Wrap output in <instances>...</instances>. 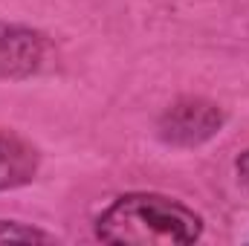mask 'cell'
<instances>
[{
    "instance_id": "obj_1",
    "label": "cell",
    "mask_w": 249,
    "mask_h": 246,
    "mask_svg": "<svg viewBox=\"0 0 249 246\" xmlns=\"http://www.w3.org/2000/svg\"><path fill=\"white\" fill-rule=\"evenodd\" d=\"M203 235V217L174 197L136 191L113 200L96 220V238L105 244H194Z\"/></svg>"
},
{
    "instance_id": "obj_2",
    "label": "cell",
    "mask_w": 249,
    "mask_h": 246,
    "mask_svg": "<svg viewBox=\"0 0 249 246\" xmlns=\"http://www.w3.org/2000/svg\"><path fill=\"white\" fill-rule=\"evenodd\" d=\"M220 124L223 113L217 105L206 99H180L160 116V136L171 145H200L212 139Z\"/></svg>"
},
{
    "instance_id": "obj_3",
    "label": "cell",
    "mask_w": 249,
    "mask_h": 246,
    "mask_svg": "<svg viewBox=\"0 0 249 246\" xmlns=\"http://www.w3.org/2000/svg\"><path fill=\"white\" fill-rule=\"evenodd\" d=\"M47 41L26 26L0 23V78H23L41 70Z\"/></svg>"
},
{
    "instance_id": "obj_4",
    "label": "cell",
    "mask_w": 249,
    "mask_h": 246,
    "mask_svg": "<svg viewBox=\"0 0 249 246\" xmlns=\"http://www.w3.org/2000/svg\"><path fill=\"white\" fill-rule=\"evenodd\" d=\"M38 148L15 130H0V191L20 188L38 174Z\"/></svg>"
},
{
    "instance_id": "obj_5",
    "label": "cell",
    "mask_w": 249,
    "mask_h": 246,
    "mask_svg": "<svg viewBox=\"0 0 249 246\" xmlns=\"http://www.w3.org/2000/svg\"><path fill=\"white\" fill-rule=\"evenodd\" d=\"M55 238L38 226H26L18 220H0V244H53Z\"/></svg>"
},
{
    "instance_id": "obj_6",
    "label": "cell",
    "mask_w": 249,
    "mask_h": 246,
    "mask_svg": "<svg viewBox=\"0 0 249 246\" xmlns=\"http://www.w3.org/2000/svg\"><path fill=\"white\" fill-rule=\"evenodd\" d=\"M235 168H238V174H241V180L249 185V151H244L241 157H238V162H235Z\"/></svg>"
}]
</instances>
